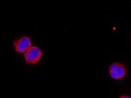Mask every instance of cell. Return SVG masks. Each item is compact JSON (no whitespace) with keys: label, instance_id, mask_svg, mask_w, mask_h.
Listing matches in <instances>:
<instances>
[{"label":"cell","instance_id":"obj_3","mask_svg":"<svg viewBox=\"0 0 131 98\" xmlns=\"http://www.w3.org/2000/svg\"><path fill=\"white\" fill-rule=\"evenodd\" d=\"M14 46L17 52L23 53L31 47V41L29 38L24 37L14 42Z\"/></svg>","mask_w":131,"mask_h":98},{"label":"cell","instance_id":"obj_4","mask_svg":"<svg viewBox=\"0 0 131 98\" xmlns=\"http://www.w3.org/2000/svg\"><path fill=\"white\" fill-rule=\"evenodd\" d=\"M119 98H131V97L129 96L128 95H123L120 97Z\"/></svg>","mask_w":131,"mask_h":98},{"label":"cell","instance_id":"obj_1","mask_svg":"<svg viewBox=\"0 0 131 98\" xmlns=\"http://www.w3.org/2000/svg\"><path fill=\"white\" fill-rule=\"evenodd\" d=\"M109 73L112 78L118 80L121 79L126 75V68L122 62H114L109 66Z\"/></svg>","mask_w":131,"mask_h":98},{"label":"cell","instance_id":"obj_2","mask_svg":"<svg viewBox=\"0 0 131 98\" xmlns=\"http://www.w3.org/2000/svg\"><path fill=\"white\" fill-rule=\"evenodd\" d=\"M42 55L40 49L36 46L31 47L24 54L26 62L30 64H37L40 60Z\"/></svg>","mask_w":131,"mask_h":98}]
</instances>
